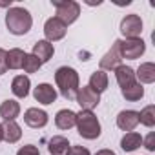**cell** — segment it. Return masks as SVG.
<instances>
[{
    "label": "cell",
    "mask_w": 155,
    "mask_h": 155,
    "mask_svg": "<svg viewBox=\"0 0 155 155\" xmlns=\"http://www.w3.org/2000/svg\"><path fill=\"white\" fill-rule=\"evenodd\" d=\"M55 82H57V88H58L60 95L66 101H73L77 97L79 88H81L79 73L69 66H62V68H58L55 71Z\"/></svg>",
    "instance_id": "1"
},
{
    "label": "cell",
    "mask_w": 155,
    "mask_h": 155,
    "mask_svg": "<svg viewBox=\"0 0 155 155\" xmlns=\"http://www.w3.org/2000/svg\"><path fill=\"white\" fill-rule=\"evenodd\" d=\"M33 26L31 13L24 8H9L6 13V28L11 35H26Z\"/></svg>",
    "instance_id": "2"
},
{
    "label": "cell",
    "mask_w": 155,
    "mask_h": 155,
    "mask_svg": "<svg viewBox=\"0 0 155 155\" xmlns=\"http://www.w3.org/2000/svg\"><path fill=\"white\" fill-rule=\"evenodd\" d=\"M75 126L79 130V135L88 139V140H93V139L101 137V122H99V119H97V115L93 111L81 110L77 113Z\"/></svg>",
    "instance_id": "3"
},
{
    "label": "cell",
    "mask_w": 155,
    "mask_h": 155,
    "mask_svg": "<svg viewBox=\"0 0 155 155\" xmlns=\"http://www.w3.org/2000/svg\"><path fill=\"white\" fill-rule=\"evenodd\" d=\"M51 4L57 9V17L66 28L69 24H73L81 15V4L75 2V0H51Z\"/></svg>",
    "instance_id": "4"
},
{
    "label": "cell",
    "mask_w": 155,
    "mask_h": 155,
    "mask_svg": "<svg viewBox=\"0 0 155 155\" xmlns=\"http://www.w3.org/2000/svg\"><path fill=\"white\" fill-rule=\"evenodd\" d=\"M144 51H146V44H144L142 38H124V40H119L120 58L135 60V58H140V55Z\"/></svg>",
    "instance_id": "5"
},
{
    "label": "cell",
    "mask_w": 155,
    "mask_h": 155,
    "mask_svg": "<svg viewBox=\"0 0 155 155\" xmlns=\"http://www.w3.org/2000/svg\"><path fill=\"white\" fill-rule=\"evenodd\" d=\"M120 33L126 38H140V33H142V20H140V17L135 15V13L126 15L120 20Z\"/></svg>",
    "instance_id": "6"
},
{
    "label": "cell",
    "mask_w": 155,
    "mask_h": 155,
    "mask_svg": "<svg viewBox=\"0 0 155 155\" xmlns=\"http://www.w3.org/2000/svg\"><path fill=\"white\" fill-rule=\"evenodd\" d=\"M75 101H77V104L81 106V110H88V111H91L93 108L99 106V102H101V95H99L97 91H93L90 86H82V88H79V91H77Z\"/></svg>",
    "instance_id": "7"
},
{
    "label": "cell",
    "mask_w": 155,
    "mask_h": 155,
    "mask_svg": "<svg viewBox=\"0 0 155 155\" xmlns=\"http://www.w3.org/2000/svg\"><path fill=\"white\" fill-rule=\"evenodd\" d=\"M66 31H68V28L58 20V18H48L46 20V24H44V35H46V40L48 42H57V40H60V38H64L66 37Z\"/></svg>",
    "instance_id": "8"
},
{
    "label": "cell",
    "mask_w": 155,
    "mask_h": 155,
    "mask_svg": "<svg viewBox=\"0 0 155 155\" xmlns=\"http://www.w3.org/2000/svg\"><path fill=\"white\" fill-rule=\"evenodd\" d=\"M33 97H35L37 102L48 106V104H53V102L57 101V90H55L51 84L42 82V84H38V86L33 90Z\"/></svg>",
    "instance_id": "9"
},
{
    "label": "cell",
    "mask_w": 155,
    "mask_h": 155,
    "mask_svg": "<svg viewBox=\"0 0 155 155\" xmlns=\"http://www.w3.org/2000/svg\"><path fill=\"white\" fill-rule=\"evenodd\" d=\"M120 60L122 58H120V53H119V40H115L113 46H111V49L101 58L99 66H101L102 71H111V69H115V68L120 66Z\"/></svg>",
    "instance_id": "10"
},
{
    "label": "cell",
    "mask_w": 155,
    "mask_h": 155,
    "mask_svg": "<svg viewBox=\"0 0 155 155\" xmlns=\"http://www.w3.org/2000/svg\"><path fill=\"white\" fill-rule=\"evenodd\" d=\"M48 113L44 111V110H38V108H29V110H26V113H24V122L29 126V128H35V130H38V128H44L46 124H48Z\"/></svg>",
    "instance_id": "11"
},
{
    "label": "cell",
    "mask_w": 155,
    "mask_h": 155,
    "mask_svg": "<svg viewBox=\"0 0 155 155\" xmlns=\"http://www.w3.org/2000/svg\"><path fill=\"white\" fill-rule=\"evenodd\" d=\"M139 124V111L135 110H122L117 115V126L122 131H133Z\"/></svg>",
    "instance_id": "12"
},
{
    "label": "cell",
    "mask_w": 155,
    "mask_h": 155,
    "mask_svg": "<svg viewBox=\"0 0 155 155\" xmlns=\"http://www.w3.org/2000/svg\"><path fill=\"white\" fill-rule=\"evenodd\" d=\"M53 53H55V48H53V44L48 42V40H38V42L33 44L31 55H35V57L40 60V64L49 62V60L53 58Z\"/></svg>",
    "instance_id": "13"
},
{
    "label": "cell",
    "mask_w": 155,
    "mask_h": 155,
    "mask_svg": "<svg viewBox=\"0 0 155 155\" xmlns=\"http://www.w3.org/2000/svg\"><path fill=\"white\" fill-rule=\"evenodd\" d=\"M113 71H115V79H117L120 90H122V88H128V86H131V84H135V69H133V68H130V66H126V64H120V66L115 68Z\"/></svg>",
    "instance_id": "14"
},
{
    "label": "cell",
    "mask_w": 155,
    "mask_h": 155,
    "mask_svg": "<svg viewBox=\"0 0 155 155\" xmlns=\"http://www.w3.org/2000/svg\"><path fill=\"white\" fill-rule=\"evenodd\" d=\"M29 88H31V81L28 75H17L11 82V91L18 99H26L29 95Z\"/></svg>",
    "instance_id": "15"
},
{
    "label": "cell",
    "mask_w": 155,
    "mask_h": 155,
    "mask_svg": "<svg viewBox=\"0 0 155 155\" xmlns=\"http://www.w3.org/2000/svg\"><path fill=\"white\" fill-rule=\"evenodd\" d=\"M69 148H71L69 140H68L66 137H62V135H55V137H51L49 142H48V151H49L51 155H68Z\"/></svg>",
    "instance_id": "16"
},
{
    "label": "cell",
    "mask_w": 155,
    "mask_h": 155,
    "mask_svg": "<svg viewBox=\"0 0 155 155\" xmlns=\"http://www.w3.org/2000/svg\"><path fill=\"white\" fill-rule=\"evenodd\" d=\"M18 115H20V104L17 101L8 99V101H4L2 104H0V117H2L6 122L15 120Z\"/></svg>",
    "instance_id": "17"
},
{
    "label": "cell",
    "mask_w": 155,
    "mask_h": 155,
    "mask_svg": "<svg viewBox=\"0 0 155 155\" xmlns=\"http://www.w3.org/2000/svg\"><path fill=\"white\" fill-rule=\"evenodd\" d=\"M135 79H139V84H153L155 82V64L153 62H144L139 66Z\"/></svg>",
    "instance_id": "18"
},
{
    "label": "cell",
    "mask_w": 155,
    "mask_h": 155,
    "mask_svg": "<svg viewBox=\"0 0 155 155\" xmlns=\"http://www.w3.org/2000/svg\"><path fill=\"white\" fill-rule=\"evenodd\" d=\"M2 131H4L2 140H6L8 144H15V142L20 140V137H22V128H20L15 120L4 122V124H2Z\"/></svg>",
    "instance_id": "19"
},
{
    "label": "cell",
    "mask_w": 155,
    "mask_h": 155,
    "mask_svg": "<svg viewBox=\"0 0 155 155\" xmlns=\"http://www.w3.org/2000/svg\"><path fill=\"white\" fill-rule=\"evenodd\" d=\"M108 84H110L108 73H104L102 69H99V71L91 73V77H90V84H88V86H90L93 91H97V93L101 95L102 91H106V90H108Z\"/></svg>",
    "instance_id": "20"
},
{
    "label": "cell",
    "mask_w": 155,
    "mask_h": 155,
    "mask_svg": "<svg viewBox=\"0 0 155 155\" xmlns=\"http://www.w3.org/2000/svg\"><path fill=\"white\" fill-rule=\"evenodd\" d=\"M75 120H77V113L71 111V110H60L55 115V124H57L58 130H69V128H73Z\"/></svg>",
    "instance_id": "21"
},
{
    "label": "cell",
    "mask_w": 155,
    "mask_h": 155,
    "mask_svg": "<svg viewBox=\"0 0 155 155\" xmlns=\"http://www.w3.org/2000/svg\"><path fill=\"white\" fill-rule=\"evenodd\" d=\"M24 58H26V53H24L20 48L9 49V51H8V57H6V66H8V69H22Z\"/></svg>",
    "instance_id": "22"
},
{
    "label": "cell",
    "mask_w": 155,
    "mask_h": 155,
    "mask_svg": "<svg viewBox=\"0 0 155 155\" xmlns=\"http://www.w3.org/2000/svg\"><path fill=\"white\" fill-rule=\"evenodd\" d=\"M140 144H142V137H140V133H137V131H128V133L122 137V140H120V148H122L124 151H135Z\"/></svg>",
    "instance_id": "23"
},
{
    "label": "cell",
    "mask_w": 155,
    "mask_h": 155,
    "mask_svg": "<svg viewBox=\"0 0 155 155\" xmlns=\"http://www.w3.org/2000/svg\"><path fill=\"white\" fill-rule=\"evenodd\" d=\"M120 93H122V97H124L126 101L135 102V101H140V99L144 97V88H142V84L135 82V84H131V86H128V88H122Z\"/></svg>",
    "instance_id": "24"
},
{
    "label": "cell",
    "mask_w": 155,
    "mask_h": 155,
    "mask_svg": "<svg viewBox=\"0 0 155 155\" xmlns=\"http://www.w3.org/2000/svg\"><path fill=\"white\" fill-rule=\"evenodd\" d=\"M139 122L144 124L146 128H153L155 126V106L153 104H150L142 111H139Z\"/></svg>",
    "instance_id": "25"
},
{
    "label": "cell",
    "mask_w": 155,
    "mask_h": 155,
    "mask_svg": "<svg viewBox=\"0 0 155 155\" xmlns=\"http://www.w3.org/2000/svg\"><path fill=\"white\" fill-rule=\"evenodd\" d=\"M40 66H42V64H40V60H38L35 55H31V53L28 55V53H26V58H24V66H22L26 73H37V71L40 69Z\"/></svg>",
    "instance_id": "26"
},
{
    "label": "cell",
    "mask_w": 155,
    "mask_h": 155,
    "mask_svg": "<svg viewBox=\"0 0 155 155\" xmlns=\"http://www.w3.org/2000/svg\"><path fill=\"white\" fill-rule=\"evenodd\" d=\"M17 155H40V151H38L37 146H33V144H26V146H22V148L17 151Z\"/></svg>",
    "instance_id": "27"
},
{
    "label": "cell",
    "mask_w": 155,
    "mask_h": 155,
    "mask_svg": "<svg viewBox=\"0 0 155 155\" xmlns=\"http://www.w3.org/2000/svg\"><path fill=\"white\" fill-rule=\"evenodd\" d=\"M68 155H91V153H90V150L84 148V146H71L69 151H68Z\"/></svg>",
    "instance_id": "28"
},
{
    "label": "cell",
    "mask_w": 155,
    "mask_h": 155,
    "mask_svg": "<svg viewBox=\"0 0 155 155\" xmlns=\"http://www.w3.org/2000/svg\"><path fill=\"white\" fill-rule=\"evenodd\" d=\"M142 142H144V148L148 151H153L155 150V133H148V137L142 139Z\"/></svg>",
    "instance_id": "29"
},
{
    "label": "cell",
    "mask_w": 155,
    "mask_h": 155,
    "mask_svg": "<svg viewBox=\"0 0 155 155\" xmlns=\"http://www.w3.org/2000/svg\"><path fill=\"white\" fill-rule=\"evenodd\" d=\"M6 57H8V51L0 48V75L8 71V66H6Z\"/></svg>",
    "instance_id": "30"
},
{
    "label": "cell",
    "mask_w": 155,
    "mask_h": 155,
    "mask_svg": "<svg viewBox=\"0 0 155 155\" xmlns=\"http://www.w3.org/2000/svg\"><path fill=\"white\" fill-rule=\"evenodd\" d=\"M95 155H115V151H111V150H99Z\"/></svg>",
    "instance_id": "31"
},
{
    "label": "cell",
    "mask_w": 155,
    "mask_h": 155,
    "mask_svg": "<svg viewBox=\"0 0 155 155\" xmlns=\"http://www.w3.org/2000/svg\"><path fill=\"white\" fill-rule=\"evenodd\" d=\"M2 137H4V131H2V124H0V140H2Z\"/></svg>",
    "instance_id": "32"
}]
</instances>
